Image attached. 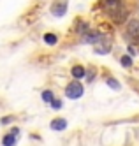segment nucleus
Returning <instances> with one entry per match:
<instances>
[{
    "label": "nucleus",
    "mask_w": 139,
    "mask_h": 146,
    "mask_svg": "<svg viewBox=\"0 0 139 146\" xmlns=\"http://www.w3.org/2000/svg\"><path fill=\"white\" fill-rule=\"evenodd\" d=\"M65 93L69 99H79L83 95V85L79 81H70L65 88Z\"/></svg>",
    "instance_id": "1"
},
{
    "label": "nucleus",
    "mask_w": 139,
    "mask_h": 146,
    "mask_svg": "<svg viewBox=\"0 0 139 146\" xmlns=\"http://www.w3.org/2000/svg\"><path fill=\"white\" fill-rule=\"evenodd\" d=\"M109 49H111V40L108 37H100L97 42H95V53H99V55H106V53H109Z\"/></svg>",
    "instance_id": "2"
},
{
    "label": "nucleus",
    "mask_w": 139,
    "mask_h": 146,
    "mask_svg": "<svg viewBox=\"0 0 139 146\" xmlns=\"http://www.w3.org/2000/svg\"><path fill=\"white\" fill-rule=\"evenodd\" d=\"M127 37L132 40H139V19H132L127 25Z\"/></svg>",
    "instance_id": "3"
},
{
    "label": "nucleus",
    "mask_w": 139,
    "mask_h": 146,
    "mask_svg": "<svg viewBox=\"0 0 139 146\" xmlns=\"http://www.w3.org/2000/svg\"><path fill=\"white\" fill-rule=\"evenodd\" d=\"M18 132H19V130L14 129L11 134H7L5 137L2 139V144H4V146H14V144H16V139H18Z\"/></svg>",
    "instance_id": "4"
},
{
    "label": "nucleus",
    "mask_w": 139,
    "mask_h": 146,
    "mask_svg": "<svg viewBox=\"0 0 139 146\" xmlns=\"http://www.w3.org/2000/svg\"><path fill=\"white\" fill-rule=\"evenodd\" d=\"M65 9H67V2H65V0H62V2L58 4H55V5H53V14H55V16H63V14H65Z\"/></svg>",
    "instance_id": "5"
},
{
    "label": "nucleus",
    "mask_w": 139,
    "mask_h": 146,
    "mask_svg": "<svg viewBox=\"0 0 139 146\" xmlns=\"http://www.w3.org/2000/svg\"><path fill=\"white\" fill-rule=\"evenodd\" d=\"M104 7L108 9L109 13H114L116 9L122 7V0H106V2H104Z\"/></svg>",
    "instance_id": "6"
},
{
    "label": "nucleus",
    "mask_w": 139,
    "mask_h": 146,
    "mask_svg": "<svg viewBox=\"0 0 139 146\" xmlns=\"http://www.w3.org/2000/svg\"><path fill=\"white\" fill-rule=\"evenodd\" d=\"M65 127H67V121L63 120V118H57V120L51 121V129L53 130H63Z\"/></svg>",
    "instance_id": "7"
},
{
    "label": "nucleus",
    "mask_w": 139,
    "mask_h": 146,
    "mask_svg": "<svg viewBox=\"0 0 139 146\" xmlns=\"http://www.w3.org/2000/svg\"><path fill=\"white\" fill-rule=\"evenodd\" d=\"M84 74H86V70H84L81 65H76V67H72V76L76 78V79H81Z\"/></svg>",
    "instance_id": "8"
},
{
    "label": "nucleus",
    "mask_w": 139,
    "mask_h": 146,
    "mask_svg": "<svg viewBox=\"0 0 139 146\" xmlns=\"http://www.w3.org/2000/svg\"><path fill=\"white\" fill-rule=\"evenodd\" d=\"M57 40H58V37H57L55 34H46V35H44V42H48L49 46L57 44Z\"/></svg>",
    "instance_id": "9"
},
{
    "label": "nucleus",
    "mask_w": 139,
    "mask_h": 146,
    "mask_svg": "<svg viewBox=\"0 0 139 146\" xmlns=\"http://www.w3.org/2000/svg\"><path fill=\"white\" fill-rule=\"evenodd\" d=\"M78 32L84 35V34H86V32H88V25H86V23H84V21H79V25H78Z\"/></svg>",
    "instance_id": "10"
},
{
    "label": "nucleus",
    "mask_w": 139,
    "mask_h": 146,
    "mask_svg": "<svg viewBox=\"0 0 139 146\" xmlns=\"http://www.w3.org/2000/svg\"><path fill=\"white\" fill-rule=\"evenodd\" d=\"M42 100H44V102H51V100H53V93H51L49 90L42 92Z\"/></svg>",
    "instance_id": "11"
},
{
    "label": "nucleus",
    "mask_w": 139,
    "mask_h": 146,
    "mask_svg": "<svg viewBox=\"0 0 139 146\" xmlns=\"http://www.w3.org/2000/svg\"><path fill=\"white\" fill-rule=\"evenodd\" d=\"M120 62H122L123 67H130V65H132V58H130V56H122Z\"/></svg>",
    "instance_id": "12"
},
{
    "label": "nucleus",
    "mask_w": 139,
    "mask_h": 146,
    "mask_svg": "<svg viewBox=\"0 0 139 146\" xmlns=\"http://www.w3.org/2000/svg\"><path fill=\"white\" fill-rule=\"evenodd\" d=\"M51 106H53V109H60V108H62V102L53 99V100H51Z\"/></svg>",
    "instance_id": "13"
},
{
    "label": "nucleus",
    "mask_w": 139,
    "mask_h": 146,
    "mask_svg": "<svg viewBox=\"0 0 139 146\" xmlns=\"http://www.w3.org/2000/svg\"><path fill=\"white\" fill-rule=\"evenodd\" d=\"M108 85H109L111 88H116V90L120 88V85H118V83H116V81H113V79H108Z\"/></svg>",
    "instance_id": "14"
},
{
    "label": "nucleus",
    "mask_w": 139,
    "mask_h": 146,
    "mask_svg": "<svg viewBox=\"0 0 139 146\" xmlns=\"http://www.w3.org/2000/svg\"><path fill=\"white\" fill-rule=\"evenodd\" d=\"M2 123H4V125H7V123H11V118H9V116H7V118H4V120H2Z\"/></svg>",
    "instance_id": "15"
}]
</instances>
